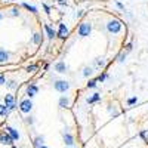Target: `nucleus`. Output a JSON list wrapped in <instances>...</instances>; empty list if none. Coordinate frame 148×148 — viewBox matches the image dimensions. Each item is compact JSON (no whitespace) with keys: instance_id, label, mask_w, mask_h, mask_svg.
<instances>
[{"instance_id":"3","label":"nucleus","mask_w":148,"mask_h":148,"mask_svg":"<svg viewBox=\"0 0 148 148\" xmlns=\"http://www.w3.org/2000/svg\"><path fill=\"white\" fill-rule=\"evenodd\" d=\"M53 88H55V90L59 92V93H65V92L70 89V83L65 82V80H58V82H55Z\"/></svg>"},{"instance_id":"6","label":"nucleus","mask_w":148,"mask_h":148,"mask_svg":"<svg viewBox=\"0 0 148 148\" xmlns=\"http://www.w3.org/2000/svg\"><path fill=\"white\" fill-rule=\"evenodd\" d=\"M64 142H65L68 147H73V145H74V136H73L71 133L65 132V133H64Z\"/></svg>"},{"instance_id":"19","label":"nucleus","mask_w":148,"mask_h":148,"mask_svg":"<svg viewBox=\"0 0 148 148\" xmlns=\"http://www.w3.org/2000/svg\"><path fill=\"white\" fill-rule=\"evenodd\" d=\"M116 5H117V8H119L120 10H125V5H123V3H120V2H116Z\"/></svg>"},{"instance_id":"20","label":"nucleus","mask_w":148,"mask_h":148,"mask_svg":"<svg viewBox=\"0 0 148 148\" xmlns=\"http://www.w3.org/2000/svg\"><path fill=\"white\" fill-rule=\"evenodd\" d=\"M40 148H49V147H46V145H42V147H40Z\"/></svg>"},{"instance_id":"11","label":"nucleus","mask_w":148,"mask_h":148,"mask_svg":"<svg viewBox=\"0 0 148 148\" xmlns=\"http://www.w3.org/2000/svg\"><path fill=\"white\" fill-rule=\"evenodd\" d=\"M93 65H95L96 68H104V67H105V61H104L102 58H96V59L93 61Z\"/></svg>"},{"instance_id":"15","label":"nucleus","mask_w":148,"mask_h":148,"mask_svg":"<svg viewBox=\"0 0 148 148\" xmlns=\"http://www.w3.org/2000/svg\"><path fill=\"white\" fill-rule=\"evenodd\" d=\"M92 73H93V70H92L90 67H84V68H83V76H84V77H90Z\"/></svg>"},{"instance_id":"16","label":"nucleus","mask_w":148,"mask_h":148,"mask_svg":"<svg viewBox=\"0 0 148 148\" xmlns=\"http://www.w3.org/2000/svg\"><path fill=\"white\" fill-rule=\"evenodd\" d=\"M108 79V74L107 73H102V74H99L98 76V82H104V80H107Z\"/></svg>"},{"instance_id":"14","label":"nucleus","mask_w":148,"mask_h":148,"mask_svg":"<svg viewBox=\"0 0 148 148\" xmlns=\"http://www.w3.org/2000/svg\"><path fill=\"white\" fill-rule=\"evenodd\" d=\"M68 104H70L68 98H67V96H61V99H59V107L65 108V107H68Z\"/></svg>"},{"instance_id":"1","label":"nucleus","mask_w":148,"mask_h":148,"mask_svg":"<svg viewBox=\"0 0 148 148\" xmlns=\"http://www.w3.org/2000/svg\"><path fill=\"white\" fill-rule=\"evenodd\" d=\"M90 31H92V25L89 22H82L80 25H79V28H77V34L80 36V37H86V36H89L90 34Z\"/></svg>"},{"instance_id":"2","label":"nucleus","mask_w":148,"mask_h":148,"mask_svg":"<svg viewBox=\"0 0 148 148\" xmlns=\"http://www.w3.org/2000/svg\"><path fill=\"white\" fill-rule=\"evenodd\" d=\"M107 30H108L110 33H113V34L120 33V30H121V22H120V21H117V19L110 21V22L107 24Z\"/></svg>"},{"instance_id":"7","label":"nucleus","mask_w":148,"mask_h":148,"mask_svg":"<svg viewBox=\"0 0 148 148\" xmlns=\"http://www.w3.org/2000/svg\"><path fill=\"white\" fill-rule=\"evenodd\" d=\"M37 92H39V88H37L36 84H30L28 88H27V95H28L30 98H33Z\"/></svg>"},{"instance_id":"18","label":"nucleus","mask_w":148,"mask_h":148,"mask_svg":"<svg viewBox=\"0 0 148 148\" xmlns=\"http://www.w3.org/2000/svg\"><path fill=\"white\" fill-rule=\"evenodd\" d=\"M126 56H127V52H125V51H123V52L119 55V61H120V62H123V61L126 59Z\"/></svg>"},{"instance_id":"12","label":"nucleus","mask_w":148,"mask_h":148,"mask_svg":"<svg viewBox=\"0 0 148 148\" xmlns=\"http://www.w3.org/2000/svg\"><path fill=\"white\" fill-rule=\"evenodd\" d=\"M99 99H101V95L99 93H93L90 98H88V102L89 104H95V102H98Z\"/></svg>"},{"instance_id":"4","label":"nucleus","mask_w":148,"mask_h":148,"mask_svg":"<svg viewBox=\"0 0 148 148\" xmlns=\"http://www.w3.org/2000/svg\"><path fill=\"white\" fill-rule=\"evenodd\" d=\"M31 108H33V102L30 99L21 101V104H19V111H21V113L27 114V113H30V111H31Z\"/></svg>"},{"instance_id":"8","label":"nucleus","mask_w":148,"mask_h":148,"mask_svg":"<svg viewBox=\"0 0 148 148\" xmlns=\"http://www.w3.org/2000/svg\"><path fill=\"white\" fill-rule=\"evenodd\" d=\"M55 70L58 71V73H61V74H64V73H67V65H65V62H58L56 65H55Z\"/></svg>"},{"instance_id":"17","label":"nucleus","mask_w":148,"mask_h":148,"mask_svg":"<svg viewBox=\"0 0 148 148\" xmlns=\"http://www.w3.org/2000/svg\"><path fill=\"white\" fill-rule=\"evenodd\" d=\"M136 102H138V98L136 96L129 98V99H127V105H133V104H136Z\"/></svg>"},{"instance_id":"9","label":"nucleus","mask_w":148,"mask_h":148,"mask_svg":"<svg viewBox=\"0 0 148 148\" xmlns=\"http://www.w3.org/2000/svg\"><path fill=\"white\" fill-rule=\"evenodd\" d=\"M31 42H33L34 45H40V43L43 42V36H42L40 33H36V34L33 36V39H31Z\"/></svg>"},{"instance_id":"21","label":"nucleus","mask_w":148,"mask_h":148,"mask_svg":"<svg viewBox=\"0 0 148 148\" xmlns=\"http://www.w3.org/2000/svg\"><path fill=\"white\" fill-rule=\"evenodd\" d=\"M68 148H73V147H68Z\"/></svg>"},{"instance_id":"5","label":"nucleus","mask_w":148,"mask_h":148,"mask_svg":"<svg viewBox=\"0 0 148 148\" xmlns=\"http://www.w3.org/2000/svg\"><path fill=\"white\" fill-rule=\"evenodd\" d=\"M58 36L61 37V39H67V37L70 36V30H68V27L65 25V24H59V30H58Z\"/></svg>"},{"instance_id":"10","label":"nucleus","mask_w":148,"mask_h":148,"mask_svg":"<svg viewBox=\"0 0 148 148\" xmlns=\"http://www.w3.org/2000/svg\"><path fill=\"white\" fill-rule=\"evenodd\" d=\"M43 28H45V31L47 33V37H49V39H53V37L56 36V33H55V30H53L52 27H49V25H45Z\"/></svg>"},{"instance_id":"13","label":"nucleus","mask_w":148,"mask_h":148,"mask_svg":"<svg viewBox=\"0 0 148 148\" xmlns=\"http://www.w3.org/2000/svg\"><path fill=\"white\" fill-rule=\"evenodd\" d=\"M96 86H98V79H92V80H89V82H88L86 88H88V89H95Z\"/></svg>"}]
</instances>
